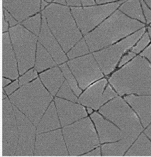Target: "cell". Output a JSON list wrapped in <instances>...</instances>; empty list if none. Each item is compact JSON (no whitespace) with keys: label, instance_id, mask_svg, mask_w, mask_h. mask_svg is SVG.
I'll return each mask as SVG.
<instances>
[{"label":"cell","instance_id":"cell-8","mask_svg":"<svg viewBox=\"0 0 151 157\" xmlns=\"http://www.w3.org/2000/svg\"><path fill=\"white\" fill-rule=\"evenodd\" d=\"M124 2L120 1L88 7H71L70 9L78 27L85 35L109 17Z\"/></svg>","mask_w":151,"mask_h":157},{"label":"cell","instance_id":"cell-12","mask_svg":"<svg viewBox=\"0 0 151 157\" xmlns=\"http://www.w3.org/2000/svg\"><path fill=\"white\" fill-rule=\"evenodd\" d=\"M61 129L37 134L34 157H69Z\"/></svg>","mask_w":151,"mask_h":157},{"label":"cell","instance_id":"cell-15","mask_svg":"<svg viewBox=\"0 0 151 157\" xmlns=\"http://www.w3.org/2000/svg\"><path fill=\"white\" fill-rule=\"evenodd\" d=\"M54 101L63 127L87 117L85 109L82 105L58 98L54 99Z\"/></svg>","mask_w":151,"mask_h":157},{"label":"cell","instance_id":"cell-22","mask_svg":"<svg viewBox=\"0 0 151 157\" xmlns=\"http://www.w3.org/2000/svg\"><path fill=\"white\" fill-rule=\"evenodd\" d=\"M57 113L54 102L52 101L37 126L36 134L46 133L60 128L61 125Z\"/></svg>","mask_w":151,"mask_h":157},{"label":"cell","instance_id":"cell-9","mask_svg":"<svg viewBox=\"0 0 151 157\" xmlns=\"http://www.w3.org/2000/svg\"><path fill=\"white\" fill-rule=\"evenodd\" d=\"M145 31L144 27L114 45L93 53L94 58L105 75H109L113 71L122 56L136 43Z\"/></svg>","mask_w":151,"mask_h":157},{"label":"cell","instance_id":"cell-19","mask_svg":"<svg viewBox=\"0 0 151 157\" xmlns=\"http://www.w3.org/2000/svg\"><path fill=\"white\" fill-rule=\"evenodd\" d=\"M2 76L12 80L16 79L19 76L8 32L2 34Z\"/></svg>","mask_w":151,"mask_h":157},{"label":"cell","instance_id":"cell-42","mask_svg":"<svg viewBox=\"0 0 151 157\" xmlns=\"http://www.w3.org/2000/svg\"><path fill=\"white\" fill-rule=\"evenodd\" d=\"M120 1V0H95L96 3L98 4H101L106 3L115 2V1ZM122 1H125V0H122Z\"/></svg>","mask_w":151,"mask_h":157},{"label":"cell","instance_id":"cell-50","mask_svg":"<svg viewBox=\"0 0 151 157\" xmlns=\"http://www.w3.org/2000/svg\"></svg>","mask_w":151,"mask_h":157},{"label":"cell","instance_id":"cell-39","mask_svg":"<svg viewBox=\"0 0 151 157\" xmlns=\"http://www.w3.org/2000/svg\"><path fill=\"white\" fill-rule=\"evenodd\" d=\"M101 150L100 148L98 147L89 153L81 155L80 157H101Z\"/></svg>","mask_w":151,"mask_h":157},{"label":"cell","instance_id":"cell-49","mask_svg":"<svg viewBox=\"0 0 151 157\" xmlns=\"http://www.w3.org/2000/svg\"><path fill=\"white\" fill-rule=\"evenodd\" d=\"M45 1H46V2H52V1H53V0H45Z\"/></svg>","mask_w":151,"mask_h":157},{"label":"cell","instance_id":"cell-43","mask_svg":"<svg viewBox=\"0 0 151 157\" xmlns=\"http://www.w3.org/2000/svg\"><path fill=\"white\" fill-rule=\"evenodd\" d=\"M53 2L56 3L64 6H66L67 5L66 0H54L53 1Z\"/></svg>","mask_w":151,"mask_h":157},{"label":"cell","instance_id":"cell-16","mask_svg":"<svg viewBox=\"0 0 151 157\" xmlns=\"http://www.w3.org/2000/svg\"><path fill=\"white\" fill-rule=\"evenodd\" d=\"M42 29L38 39L39 42L49 52L57 64H62L68 60L67 57L52 35L46 17L42 15Z\"/></svg>","mask_w":151,"mask_h":157},{"label":"cell","instance_id":"cell-30","mask_svg":"<svg viewBox=\"0 0 151 157\" xmlns=\"http://www.w3.org/2000/svg\"><path fill=\"white\" fill-rule=\"evenodd\" d=\"M56 96L60 98L66 99L73 102L78 101V98L74 95L67 81H65Z\"/></svg>","mask_w":151,"mask_h":157},{"label":"cell","instance_id":"cell-31","mask_svg":"<svg viewBox=\"0 0 151 157\" xmlns=\"http://www.w3.org/2000/svg\"><path fill=\"white\" fill-rule=\"evenodd\" d=\"M150 42V40L149 36V34L148 33H145L137 45L133 48L132 51L135 54H138L149 44Z\"/></svg>","mask_w":151,"mask_h":157},{"label":"cell","instance_id":"cell-18","mask_svg":"<svg viewBox=\"0 0 151 157\" xmlns=\"http://www.w3.org/2000/svg\"><path fill=\"white\" fill-rule=\"evenodd\" d=\"M107 83V80L105 78L93 83L81 95L77 101L94 110H98L107 102L104 96V89Z\"/></svg>","mask_w":151,"mask_h":157},{"label":"cell","instance_id":"cell-21","mask_svg":"<svg viewBox=\"0 0 151 157\" xmlns=\"http://www.w3.org/2000/svg\"><path fill=\"white\" fill-rule=\"evenodd\" d=\"M43 83L52 96H54L62 85L65 78L59 67H55L40 74Z\"/></svg>","mask_w":151,"mask_h":157},{"label":"cell","instance_id":"cell-33","mask_svg":"<svg viewBox=\"0 0 151 157\" xmlns=\"http://www.w3.org/2000/svg\"><path fill=\"white\" fill-rule=\"evenodd\" d=\"M66 2L68 5L74 7L89 6L95 4L94 0H66Z\"/></svg>","mask_w":151,"mask_h":157},{"label":"cell","instance_id":"cell-44","mask_svg":"<svg viewBox=\"0 0 151 157\" xmlns=\"http://www.w3.org/2000/svg\"><path fill=\"white\" fill-rule=\"evenodd\" d=\"M48 5V3L47 2H46L45 0H42V2H41V10H43L46 6Z\"/></svg>","mask_w":151,"mask_h":157},{"label":"cell","instance_id":"cell-29","mask_svg":"<svg viewBox=\"0 0 151 157\" xmlns=\"http://www.w3.org/2000/svg\"><path fill=\"white\" fill-rule=\"evenodd\" d=\"M88 45L85 39H83L67 54L70 59L86 55L89 53Z\"/></svg>","mask_w":151,"mask_h":157},{"label":"cell","instance_id":"cell-28","mask_svg":"<svg viewBox=\"0 0 151 157\" xmlns=\"http://www.w3.org/2000/svg\"><path fill=\"white\" fill-rule=\"evenodd\" d=\"M41 24V15L40 13L36 14L32 17L27 19L22 23L25 27L37 36L40 33Z\"/></svg>","mask_w":151,"mask_h":157},{"label":"cell","instance_id":"cell-37","mask_svg":"<svg viewBox=\"0 0 151 157\" xmlns=\"http://www.w3.org/2000/svg\"><path fill=\"white\" fill-rule=\"evenodd\" d=\"M19 86H20L19 85V84H18V81L16 80L8 86L4 88V90L6 94L9 95L13 92H14L16 89H18Z\"/></svg>","mask_w":151,"mask_h":157},{"label":"cell","instance_id":"cell-6","mask_svg":"<svg viewBox=\"0 0 151 157\" xmlns=\"http://www.w3.org/2000/svg\"><path fill=\"white\" fill-rule=\"evenodd\" d=\"M99 112L118 126L127 136L136 140L143 127L136 114L120 97H116L102 106Z\"/></svg>","mask_w":151,"mask_h":157},{"label":"cell","instance_id":"cell-7","mask_svg":"<svg viewBox=\"0 0 151 157\" xmlns=\"http://www.w3.org/2000/svg\"><path fill=\"white\" fill-rule=\"evenodd\" d=\"M9 31L22 75L34 66L37 37L21 25L11 27Z\"/></svg>","mask_w":151,"mask_h":157},{"label":"cell","instance_id":"cell-40","mask_svg":"<svg viewBox=\"0 0 151 157\" xmlns=\"http://www.w3.org/2000/svg\"><path fill=\"white\" fill-rule=\"evenodd\" d=\"M8 29V24L7 21L3 15L2 19V32H4L7 31Z\"/></svg>","mask_w":151,"mask_h":157},{"label":"cell","instance_id":"cell-32","mask_svg":"<svg viewBox=\"0 0 151 157\" xmlns=\"http://www.w3.org/2000/svg\"><path fill=\"white\" fill-rule=\"evenodd\" d=\"M37 72L36 69H30L23 76L21 77L19 79V86H22L23 85L28 83L34 79L37 78Z\"/></svg>","mask_w":151,"mask_h":157},{"label":"cell","instance_id":"cell-47","mask_svg":"<svg viewBox=\"0 0 151 157\" xmlns=\"http://www.w3.org/2000/svg\"><path fill=\"white\" fill-rule=\"evenodd\" d=\"M87 109L88 112L89 114H91V113H92L93 111L92 108H90V107H88Z\"/></svg>","mask_w":151,"mask_h":157},{"label":"cell","instance_id":"cell-24","mask_svg":"<svg viewBox=\"0 0 151 157\" xmlns=\"http://www.w3.org/2000/svg\"><path fill=\"white\" fill-rule=\"evenodd\" d=\"M125 157H151V142L144 134L138 136Z\"/></svg>","mask_w":151,"mask_h":157},{"label":"cell","instance_id":"cell-10","mask_svg":"<svg viewBox=\"0 0 151 157\" xmlns=\"http://www.w3.org/2000/svg\"><path fill=\"white\" fill-rule=\"evenodd\" d=\"M19 131L13 106L6 98L2 100V157H14L18 147Z\"/></svg>","mask_w":151,"mask_h":157},{"label":"cell","instance_id":"cell-3","mask_svg":"<svg viewBox=\"0 0 151 157\" xmlns=\"http://www.w3.org/2000/svg\"><path fill=\"white\" fill-rule=\"evenodd\" d=\"M53 98L39 78L20 87L9 96L12 104L25 115L36 127Z\"/></svg>","mask_w":151,"mask_h":157},{"label":"cell","instance_id":"cell-35","mask_svg":"<svg viewBox=\"0 0 151 157\" xmlns=\"http://www.w3.org/2000/svg\"><path fill=\"white\" fill-rule=\"evenodd\" d=\"M3 11L5 18L6 21L9 22L10 26L12 27V26H14L18 24V22L13 17V16L6 9L3 8Z\"/></svg>","mask_w":151,"mask_h":157},{"label":"cell","instance_id":"cell-23","mask_svg":"<svg viewBox=\"0 0 151 157\" xmlns=\"http://www.w3.org/2000/svg\"><path fill=\"white\" fill-rule=\"evenodd\" d=\"M136 140L128 136L117 142L104 144L101 147L102 156L123 157Z\"/></svg>","mask_w":151,"mask_h":157},{"label":"cell","instance_id":"cell-25","mask_svg":"<svg viewBox=\"0 0 151 157\" xmlns=\"http://www.w3.org/2000/svg\"><path fill=\"white\" fill-rule=\"evenodd\" d=\"M52 56L48 53L46 49L40 42L37 44V52L35 69L40 73L46 69L53 67L56 66Z\"/></svg>","mask_w":151,"mask_h":157},{"label":"cell","instance_id":"cell-1","mask_svg":"<svg viewBox=\"0 0 151 157\" xmlns=\"http://www.w3.org/2000/svg\"><path fill=\"white\" fill-rule=\"evenodd\" d=\"M109 82L120 96L151 95V64L137 56L111 76Z\"/></svg>","mask_w":151,"mask_h":157},{"label":"cell","instance_id":"cell-2","mask_svg":"<svg viewBox=\"0 0 151 157\" xmlns=\"http://www.w3.org/2000/svg\"><path fill=\"white\" fill-rule=\"evenodd\" d=\"M145 26L138 21L129 18L119 10L115 11L97 28L85 36L91 52L114 43Z\"/></svg>","mask_w":151,"mask_h":157},{"label":"cell","instance_id":"cell-26","mask_svg":"<svg viewBox=\"0 0 151 157\" xmlns=\"http://www.w3.org/2000/svg\"><path fill=\"white\" fill-rule=\"evenodd\" d=\"M141 6V0H129L119 7V10L130 17L145 23Z\"/></svg>","mask_w":151,"mask_h":157},{"label":"cell","instance_id":"cell-41","mask_svg":"<svg viewBox=\"0 0 151 157\" xmlns=\"http://www.w3.org/2000/svg\"><path fill=\"white\" fill-rule=\"evenodd\" d=\"M144 132L147 135V136L149 138V139L151 140V124L146 128L145 131H144Z\"/></svg>","mask_w":151,"mask_h":157},{"label":"cell","instance_id":"cell-45","mask_svg":"<svg viewBox=\"0 0 151 157\" xmlns=\"http://www.w3.org/2000/svg\"><path fill=\"white\" fill-rule=\"evenodd\" d=\"M11 82L10 80L7 79L5 78H2V86L4 87L6 86L7 85V84L10 83Z\"/></svg>","mask_w":151,"mask_h":157},{"label":"cell","instance_id":"cell-48","mask_svg":"<svg viewBox=\"0 0 151 157\" xmlns=\"http://www.w3.org/2000/svg\"><path fill=\"white\" fill-rule=\"evenodd\" d=\"M6 98H7V97H6V95H5V94H4V93H3V94H2V100L3 99H6Z\"/></svg>","mask_w":151,"mask_h":157},{"label":"cell","instance_id":"cell-20","mask_svg":"<svg viewBox=\"0 0 151 157\" xmlns=\"http://www.w3.org/2000/svg\"><path fill=\"white\" fill-rule=\"evenodd\" d=\"M125 99L139 116L144 128L151 123V96L128 95Z\"/></svg>","mask_w":151,"mask_h":157},{"label":"cell","instance_id":"cell-27","mask_svg":"<svg viewBox=\"0 0 151 157\" xmlns=\"http://www.w3.org/2000/svg\"><path fill=\"white\" fill-rule=\"evenodd\" d=\"M61 70L62 71L65 78H66L70 86V87L75 95L77 96H79L81 93L82 90L78 87L77 82L75 78L72 74L71 71L70 70L66 63H64L60 66Z\"/></svg>","mask_w":151,"mask_h":157},{"label":"cell","instance_id":"cell-46","mask_svg":"<svg viewBox=\"0 0 151 157\" xmlns=\"http://www.w3.org/2000/svg\"><path fill=\"white\" fill-rule=\"evenodd\" d=\"M148 6L151 9V0H144Z\"/></svg>","mask_w":151,"mask_h":157},{"label":"cell","instance_id":"cell-14","mask_svg":"<svg viewBox=\"0 0 151 157\" xmlns=\"http://www.w3.org/2000/svg\"><path fill=\"white\" fill-rule=\"evenodd\" d=\"M41 2V0H2V5L13 17L22 22L40 11Z\"/></svg>","mask_w":151,"mask_h":157},{"label":"cell","instance_id":"cell-34","mask_svg":"<svg viewBox=\"0 0 151 157\" xmlns=\"http://www.w3.org/2000/svg\"><path fill=\"white\" fill-rule=\"evenodd\" d=\"M141 2L144 15L147 20V24H149L151 22V10L147 6V4L143 0H141Z\"/></svg>","mask_w":151,"mask_h":157},{"label":"cell","instance_id":"cell-17","mask_svg":"<svg viewBox=\"0 0 151 157\" xmlns=\"http://www.w3.org/2000/svg\"><path fill=\"white\" fill-rule=\"evenodd\" d=\"M90 117L95 124L101 144L117 141L129 136L97 112Z\"/></svg>","mask_w":151,"mask_h":157},{"label":"cell","instance_id":"cell-38","mask_svg":"<svg viewBox=\"0 0 151 157\" xmlns=\"http://www.w3.org/2000/svg\"><path fill=\"white\" fill-rule=\"evenodd\" d=\"M135 56V53H133V52H129L127 55H125L121 59V61H120L119 65H118V67H121L122 66L124 65V64L127 63L130 60Z\"/></svg>","mask_w":151,"mask_h":157},{"label":"cell","instance_id":"cell-13","mask_svg":"<svg viewBox=\"0 0 151 157\" xmlns=\"http://www.w3.org/2000/svg\"><path fill=\"white\" fill-rule=\"evenodd\" d=\"M19 131V139L14 157H34L36 126L22 111L13 105Z\"/></svg>","mask_w":151,"mask_h":157},{"label":"cell","instance_id":"cell-5","mask_svg":"<svg viewBox=\"0 0 151 157\" xmlns=\"http://www.w3.org/2000/svg\"><path fill=\"white\" fill-rule=\"evenodd\" d=\"M62 131L70 156H81L99 146L97 133L89 117L65 126Z\"/></svg>","mask_w":151,"mask_h":157},{"label":"cell","instance_id":"cell-36","mask_svg":"<svg viewBox=\"0 0 151 157\" xmlns=\"http://www.w3.org/2000/svg\"><path fill=\"white\" fill-rule=\"evenodd\" d=\"M148 30H149V35L150 36L151 39V27H149L148 28ZM140 56H142L143 57L148 59L150 61L151 63V44L149 46H148L143 52L140 54Z\"/></svg>","mask_w":151,"mask_h":157},{"label":"cell","instance_id":"cell-4","mask_svg":"<svg viewBox=\"0 0 151 157\" xmlns=\"http://www.w3.org/2000/svg\"><path fill=\"white\" fill-rule=\"evenodd\" d=\"M42 15L66 53L82 38L68 6L53 3L42 11Z\"/></svg>","mask_w":151,"mask_h":157},{"label":"cell","instance_id":"cell-11","mask_svg":"<svg viewBox=\"0 0 151 157\" xmlns=\"http://www.w3.org/2000/svg\"><path fill=\"white\" fill-rule=\"evenodd\" d=\"M68 65L82 90L104 77L95 58L91 54L71 60Z\"/></svg>","mask_w":151,"mask_h":157}]
</instances>
